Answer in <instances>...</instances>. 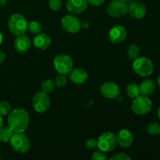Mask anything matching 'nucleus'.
Wrapping results in <instances>:
<instances>
[{
  "mask_svg": "<svg viewBox=\"0 0 160 160\" xmlns=\"http://www.w3.org/2000/svg\"><path fill=\"white\" fill-rule=\"evenodd\" d=\"M90 28V22L88 20H84V21L81 22V28L83 29H88Z\"/></svg>",
  "mask_w": 160,
  "mask_h": 160,
  "instance_id": "33",
  "label": "nucleus"
},
{
  "mask_svg": "<svg viewBox=\"0 0 160 160\" xmlns=\"http://www.w3.org/2000/svg\"><path fill=\"white\" fill-rule=\"evenodd\" d=\"M120 89L118 84L112 81L103 83L100 87V92L102 95L109 99H114L117 98L120 94Z\"/></svg>",
  "mask_w": 160,
  "mask_h": 160,
  "instance_id": "11",
  "label": "nucleus"
},
{
  "mask_svg": "<svg viewBox=\"0 0 160 160\" xmlns=\"http://www.w3.org/2000/svg\"><path fill=\"white\" fill-rule=\"evenodd\" d=\"M131 159V158L124 152L117 153L111 158L112 160H130Z\"/></svg>",
  "mask_w": 160,
  "mask_h": 160,
  "instance_id": "31",
  "label": "nucleus"
},
{
  "mask_svg": "<svg viewBox=\"0 0 160 160\" xmlns=\"http://www.w3.org/2000/svg\"><path fill=\"white\" fill-rule=\"evenodd\" d=\"M54 67L59 73L67 75L73 68V62L71 57L65 54H59L54 58Z\"/></svg>",
  "mask_w": 160,
  "mask_h": 160,
  "instance_id": "6",
  "label": "nucleus"
},
{
  "mask_svg": "<svg viewBox=\"0 0 160 160\" xmlns=\"http://www.w3.org/2000/svg\"><path fill=\"white\" fill-rule=\"evenodd\" d=\"M13 132L9 127H2L0 128V142L3 143L9 142Z\"/></svg>",
  "mask_w": 160,
  "mask_h": 160,
  "instance_id": "20",
  "label": "nucleus"
},
{
  "mask_svg": "<svg viewBox=\"0 0 160 160\" xmlns=\"http://www.w3.org/2000/svg\"><path fill=\"white\" fill-rule=\"evenodd\" d=\"M139 54H140V48L137 45L132 44L128 46V49H127V56H128V59L134 60L138 57Z\"/></svg>",
  "mask_w": 160,
  "mask_h": 160,
  "instance_id": "23",
  "label": "nucleus"
},
{
  "mask_svg": "<svg viewBox=\"0 0 160 160\" xmlns=\"http://www.w3.org/2000/svg\"><path fill=\"white\" fill-rule=\"evenodd\" d=\"M55 81L52 79H46L41 84V91L45 94H50L55 89Z\"/></svg>",
  "mask_w": 160,
  "mask_h": 160,
  "instance_id": "22",
  "label": "nucleus"
},
{
  "mask_svg": "<svg viewBox=\"0 0 160 160\" xmlns=\"http://www.w3.org/2000/svg\"><path fill=\"white\" fill-rule=\"evenodd\" d=\"M2 41H3V35H2V34L1 31H0V45L2 44Z\"/></svg>",
  "mask_w": 160,
  "mask_h": 160,
  "instance_id": "37",
  "label": "nucleus"
},
{
  "mask_svg": "<svg viewBox=\"0 0 160 160\" xmlns=\"http://www.w3.org/2000/svg\"><path fill=\"white\" fill-rule=\"evenodd\" d=\"M8 28L15 35L24 34L28 28V22L24 16L20 13H13L8 20Z\"/></svg>",
  "mask_w": 160,
  "mask_h": 160,
  "instance_id": "2",
  "label": "nucleus"
},
{
  "mask_svg": "<svg viewBox=\"0 0 160 160\" xmlns=\"http://www.w3.org/2000/svg\"><path fill=\"white\" fill-rule=\"evenodd\" d=\"M127 36V31L124 27L116 25L112 27L109 32V40L112 43L118 44L123 42Z\"/></svg>",
  "mask_w": 160,
  "mask_h": 160,
  "instance_id": "13",
  "label": "nucleus"
},
{
  "mask_svg": "<svg viewBox=\"0 0 160 160\" xmlns=\"http://www.w3.org/2000/svg\"><path fill=\"white\" fill-rule=\"evenodd\" d=\"M88 5L87 0H67V8L72 13L80 14L86 10Z\"/></svg>",
  "mask_w": 160,
  "mask_h": 160,
  "instance_id": "16",
  "label": "nucleus"
},
{
  "mask_svg": "<svg viewBox=\"0 0 160 160\" xmlns=\"http://www.w3.org/2000/svg\"><path fill=\"white\" fill-rule=\"evenodd\" d=\"M128 12L133 18L142 19L146 15L147 9L142 2L133 1L128 4Z\"/></svg>",
  "mask_w": 160,
  "mask_h": 160,
  "instance_id": "12",
  "label": "nucleus"
},
{
  "mask_svg": "<svg viewBox=\"0 0 160 160\" xmlns=\"http://www.w3.org/2000/svg\"><path fill=\"white\" fill-rule=\"evenodd\" d=\"M11 111V106L9 102L6 101H2L0 102V115L2 117H6L9 115Z\"/></svg>",
  "mask_w": 160,
  "mask_h": 160,
  "instance_id": "27",
  "label": "nucleus"
},
{
  "mask_svg": "<svg viewBox=\"0 0 160 160\" xmlns=\"http://www.w3.org/2000/svg\"><path fill=\"white\" fill-rule=\"evenodd\" d=\"M31 41L24 34L18 35L14 42V48L19 53H25L31 48Z\"/></svg>",
  "mask_w": 160,
  "mask_h": 160,
  "instance_id": "15",
  "label": "nucleus"
},
{
  "mask_svg": "<svg viewBox=\"0 0 160 160\" xmlns=\"http://www.w3.org/2000/svg\"><path fill=\"white\" fill-rule=\"evenodd\" d=\"M157 84H158V86H159V88H160V75L159 77H158V78H157Z\"/></svg>",
  "mask_w": 160,
  "mask_h": 160,
  "instance_id": "38",
  "label": "nucleus"
},
{
  "mask_svg": "<svg viewBox=\"0 0 160 160\" xmlns=\"http://www.w3.org/2000/svg\"><path fill=\"white\" fill-rule=\"evenodd\" d=\"M134 71L141 77H148L152 73L154 67L152 61L148 58L142 56L134 59L133 62Z\"/></svg>",
  "mask_w": 160,
  "mask_h": 160,
  "instance_id": "4",
  "label": "nucleus"
},
{
  "mask_svg": "<svg viewBox=\"0 0 160 160\" xmlns=\"http://www.w3.org/2000/svg\"><path fill=\"white\" fill-rule=\"evenodd\" d=\"M128 4L123 0H112L107 6V12L110 17L118 18L128 12Z\"/></svg>",
  "mask_w": 160,
  "mask_h": 160,
  "instance_id": "9",
  "label": "nucleus"
},
{
  "mask_svg": "<svg viewBox=\"0 0 160 160\" xmlns=\"http://www.w3.org/2000/svg\"><path fill=\"white\" fill-rule=\"evenodd\" d=\"M146 130L151 135H158L160 134V124L157 122H152L147 126Z\"/></svg>",
  "mask_w": 160,
  "mask_h": 160,
  "instance_id": "24",
  "label": "nucleus"
},
{
  "mask_svg": "<svg viewBox=\"0 0 160 160\" xmlns=\"http://www.w3.org/2000/svg\"><path fill=\"white\" fill-rule=\"evenodd\" d=\"M158 117H159V119L160 120V106H159V109H158Z\"/></svg>",
  "mask_w": 160,
  "mask_h": 160,
  "instance_id": "40",
  "label": "nucleus"
},
{
  "mask_svg": "<svg viewBox=\"0 0 160 160\" xmlns=\"http://www.w3.org/2000/svg\"><path fill=\"white\" fill-rule=\"evenodd\" d=\"M88 3L93 6H99L104 3L105 0H87Z\"/></svg>",
  "mask_w": 160,
  "mask_h": 160,
  "instance_id": "32",
  "label": "nucleus"
},
{
  "mask_svg": "<svg viewBox=\"0 0 160 160\" xmlns=\"http://www.w3.org/2000/svg\"><path fill=\"white\" fill-rule=\"evenodd\" d=\"M69 78L74 84H83L88 78V73L82 68L72 69L69 73Z\"/></svg>",
  "mask_w": 160,
  "mask_h": 160,
  "instance_id": "18",
  "label": "nucleus"
},
{
  "mask_svg": "<svg viewBox=\"0 0 160 160\" xmlns=\"http://www.w3.org/2000/svg\"><path fill=\"white\" fill-rule=\"evenodd\" d=\"M61 24L65 31L75 34L81 29V21L73 15H66L61 20Z\"/></svg>",
  "mask_w": 160,
  "mask_h": 160,
  "instance_id": "10",
  "label": "nucleus"
},
{
  "mask_svg": "<svg viewBox=\"0 0 160 160\" xmlns=\"http://www.w3.org/2000/svg\"><path fill=\"white\" fill-rule=\"evenodd\" d=\"M117 144L123 148H129L134 142V136L130 131L122 129L116 135Z\"/></svg>",
  "mask_w": 160,
  "mask_h": 160,
  "instance_id": "14",
  "label": "nucleus"
},
{
  "mask_svg": "<svg viewBox=\"0 0 160 160\" xmlns=\"http://www.w3.org/2000/svg\"><path fill=\"white\" fill-rule=\"evenodd\" d=\"M9 142L12 148L20 154H25L31 148L30 139L23 134V132L13 133Z\"/></svg>",
  "mask_w": 160,
  "mask_h": 160,
  "instance_id": "3",
  "label": "nucleus"
},
{
  "mask_svg": "<svg viewBox=\"0 0 160 160\" xmlns=\"http://www.w3.org/2000/svg\"><path fill=\"white\" fill-rule=\"evenodd\" d=\"M85 145L89 149H95L98 148V141L94 138H89L86 141Z\"/></svg>",
  "mask_w": 160,
  "mask_h": 160,
  "instance_id": "30",
  "label": "nucleus"
},
{
  "mask_svg": "<svg viewBox=\"0 0 160 160\" xmlns=\"http://www.w3.org/2000/svg\"><path fill=\"white\" fill-rule=\"evenodd\" d=\"M2 127H3V119L2 117V116L0 115V128H1Z\"/></svg>",
  "mask_w": 160,
  "mask_h": 160,
  "instance_id": "36",
  "label": "nucleus"
},
{
  "mask_svg": "<svg viewBox=\"0 0 160 160\" xmlns=\"http://www.w3.org/2000/svg\"><path fill=\"white\" fill-rule=\"evenodd\" d=\"M98 148L104 152L112 151L117 145L116 135L112 132H105L98 138Z\"/></svg>",
  "mask_w": 160,
  "mask_h": 160,
  "instance_id": "8",
  "label": "nucleus"
},
{
  "mask_svg": "<svg viewBox=\"0 0 160 160\" xmlns=\"http://www.w3.org/2000/svg\"><path fill=\"white\" fill-rule=\"evenodd\" d=\"M152 108V102L148 96L140 95L134 98L131 109L138 115H145L149 112Z\"/></svg>",
  "mask_w": 160,
  "mask_h": 160,
  "instance_id": "5",
  "label": "nucleus"
},
{
  "mask_svg": "<svg viewBox=\"0 0 160 160\" xmlns=\"http://www.w3.org/2000/svg\"><path fill=\"white\" fill-rule=\"evenodd\" d=\"M6 0H0V8H2L6 6Z\"/></svg>",
  "mask_w": 160,
  "mask_h": 160,
  "instance_id": "35",
  "label": "nucleus"
},
{
  "mask_svg": "<svg viewBox=\"0 0 160 160\" xmlns=\"http://www.w3.org/2000/svg\"><path fill=\"white\" fill-rule=\"evenodd\" d=\"M0 159H1V157H0Z\"/></svg>",
  "mask_w": 160,
  "mask_h": 160,
  "instance_id": "41",
  "label": "nucleus"
},
{
  "mask_svg": "<svg viewBox=\"0 0 160 160\" xmlns=\"http://www.w3.org/2000/svg\"><path fill=\"white\" fill-rule=\"evenodd\" d=\"M123 1L125 2H127V3H128V4H129V3H131V2L134 1V0H123Z\"/></svg>",
  "mask_w": 160,
  "mask_h": 160,
  "instance_id": "39",
  "label": "nucleus"
},
{
  "mask_svg": "<svg viewBox=\"0 0 160 160\" xmlns=\"http://www.w3.org/2000/svg\"><path fill=\"white\" fill-rule=\"evenodd\" d=\"M49 98L48 96V94H45L42 92V91L34 94L32 98V106L34 110L39 113H43L47 110H48L50 107Z\"/></svg>",
  "mask_w": 160,
  "mask_h": 160,
  "instance_id": "7",
  "label": "nucleus"
},
{
  "mask_svg": "<svg viewBox=\"0 0 160 160\" xmlns=\"http://www.w3.org/2000/svg\"><path fill=\"white\" fill-rule=\"evenodd\" d=\"M30 123V116L23 109H15L10 111L8 117V127L13 133L24 132Z\"/></svg>",
  "mask_w": 160,
  "mask_h": 160,
  "instance_id": "1",
  "label": "nucleus"
},
{
  "mask_svg": "<svg viewBox=\"0 0 160 160\" xmlns=\"http://www.w3.org/2000/svg\"><path fill=\"white\" fill-rule=\"evenodd\" d=\"M51 38L45 33H38L34 38V45L37 48L45 50L51 45Z\"/></svg>",
  "mask_w": 160,
  "mask_h": 160,
  "instance_id": "17",
  "label": "nucleus"
},
{
  "mask_svg": "<svg viewBox=\"0 0 160 160\" xmlns=\"http://www.w3.org/2000/svg\"><path fill=\"white\" fill-rule=\"evenodd\" d=\"M62 0H48V7L53 11H58L62 7Z\"/></svg>",
  "mask_w": 160,
  "mask_h": 160,
  "instance_id": "28",
  "label": "nucleus"
},
{
  "mask_svg": "<svg viewBox=\"0 0 160 160\" xmlns=\"http://www.w3.org/2000/svg\"><path fill=\"white\" fill-rule=\"evenodd\" d=\"M156 84L155 81L152 79H146L142 81L139 85L140 89V95L149 97L154 93L156 90Z\"/></svg>",
  "mask_w": 160,
  "mask_h": 160,
  "instance_id": "19",
  "label": "nucleus"
},
{
  "mask_svg": "<svg viewBox=\"0 0 160 160\" xmlns=\"http://www.w3.org/2000/svg\"><path fill=\"white\" fill-rule=\"evenodd\" d=\"M28 30L31 31L32 34H38L42 31V26L39 22L36 21V20H32L30 23H28Z\"/></svg>",
  "mask_w": 160,
  "mask_h": 160,
  "instance_id": "25",
  "label": "nucleus"
},
{
  "mask_svg": "<svg viewBox=\"0 0 160 160\" xmlns=\"http://www.w3.org/2000/svg\"><path fill=\"white\" fill-rule=\"evenodd\" d=\"M92 159L93 160H106L107 159V157L105 155L104 152L99 150V151H95L93 153V155L92 156Z\"/></svg>",
  "mask_w": 160,
  "mask_h": 160,
  "instance_id": "29",
  "label": "nucleus"
},
{
  "mask_svg": "<svg viewBox=\"0 0 160 160\" xmlns=\"http://www.w3.org/2000/svg\"><path fill=\"white\" fill-rule=\"evenodd\" d=\"M67 83V78L66 74L63 73H58L55 78V84L57 87L63 88L65 87Z\"/></svg>",
  "mask_w": 160,
  "mask_h": 160,
  "instance_id": "26",
  "label": "nucleus"
},
{
  "mask_svg": "<svg viewBox=\"0 0 160 160\" xmlns=\"http://www.w3.org/2000/svg\"><path fill=\"white\" fill-rule=\"evenodd\" d=\"M6 54H5V52H3L2 51L0 50V64L2 63V62L6 60Z\"/></svg>",
  "mask_w": 160,
  "mask_h": 160,
  "instance_id": "34",
  "label": "nucleus"
},
{
  "mask_svg": "<svg viewBox=\"0 0 160 160\" xmlns=\"http://www.w3.org/2000/svg\"><path fill=\"white\" fill-rule=\"evenodd\" d=\"M127 94L131 98H134L137 96L140 95V89H139L138 84L135 83H131L128 84L126 88Z\"/></svg>",
  "mask_w": 160,
  "mask_h": 160,
  "instance_id": "21",
  "label": "nucleus"
}]
</instances>
